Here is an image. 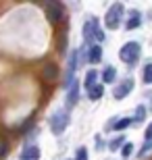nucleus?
Listing matches in <instances>:
<instances>
[{"label": "nucleus", "mask_w": 152, "mask_h": 160, "mask_svg": "<svg viewBox=\"0 0 152 160\" xmlns=\"http://www.w3.org/2000/svg\"><path fill=\"white\" fill-rule=\"evenodd\" d=\"M140 52L142 48L138 42H127V44H123V48L119 50V58L125 62V65H135L138 58H140Z\"/></svg>", "instance_id": "f257e3e1"}, {"label": "nucleus", "mask_w": 152, "mask_h": 160, "mask_svg": "<svg viewBox=\"0 0 152 160\" xmlns=\"http://www.w3.org/2000/svg\"><path fill=\"white\" fill-rule=\"evenodd\" d=\"M83 38H86L88 44H92V42H98L100 44V42L104 40V33L100 29V23L94 17H90L88 21H86V25H83Z\"/></svg>", "instance_id": "f03ea898"}, {"label": "nucleus", "mask_w": 152, "mask_h": 160, "mask_svg": "<svg viewBox=\"0 0 152 160\" xmlns=\"http://www.w3.org/2000/svg\"><path fill=\"white\" fill-rule=\"evenodd\" d=\"M67 125H69V112H67L65 108L54 110L52 117H50V129H52L54 135H60V133L67 129Z\"/></svg>", "instance_id": "7ed1b4c3"}, {"label": "nucleus", "mask_w": 152, "mask_h": 160, "mask_svg": "<svg viewBox=\"0 0 152 160\" xmlns=\"http://www.w3.org/2000/svg\"><path fill=\"white\" fill-rule=\"evenodd\" d=\"M121 17H123V4L117 2V4H113L108 8V12H106V19H104L106 27L108 29H117L119 25H121Z\"/></svg>", "instance_id": "20e7f679"}, {"label": "nucleus", "mask_w": 152, "mask_h": 160, "mask_svg": "<svg viewBox=\"0 0 152 160\" xmlns=\"http://www.w3.org/2000/svg\"><path fill=\"white\" fill-rule=\"evenodd\" d=\"M131 89H134V79H129V77L123 79L117 88L113 89V98H115V100H123V98H125V96H127Z\"/></svg>", "instance_id": "39448f33"}, {"label": "nucleus", "mask_w": 152, "mask_h": 160, "mask_svg": "<svg viewBox=\"0 0 152 160\" xmlns=\"http://www.w3.org/2000/svg\"><path fill=\"white\" fill-rule=\"evenodd\" d=\"M46 12H48V17H50L52 23H56V21L63 17V8H60L56 2H48V4H46Z\"/></svg>", "instance_id": "423d86ee"}, {"label": "nucleus", "mask_w": 152, "mask_h": 160, "mask_svg": "<svg viewBox=\"0 0 152 160\" xmlns=\"http://www.w3.org/2000/svg\"><path fill=\"white\" fill-rule=\"evenodd\" d=\"M77 89H79V85H77V81H71L69 88H67V98H69V106H75L77 104Z\"/></svg>", "instance_id": "0eeeda50"}, {"label": "nucleus", "mask_w": 152, "mask_h": 160, "mask_svg": "<svg viewBox=\"0 0 152 160\" xmlns=\"http://www.w3.org/2000/svg\"><path fill=\"white\" fill-rule=\"evenodd\" d=\"M38 158H40V148H38V146L25 148V152L21 154V160H38Z\"/></svg>", "instance_id": "6e6552de"}, {"label": "nucleus", "mask_w": 152, "mask_h": 160, "mask_svg": "<svg viewBox=\"0 0 152 160\" xmlns=\"http://www.w3.org/2000/svg\"><path fill=\"white\" fill-rule=\"evenodd\" d=\"M88 60L90 62H100L102 60V48H100V44H94L92 48H90V56H88Z\"/></svg>", "instance_id": "1a4fd4ad"}, {"label": "nucleus", "mask_w": 152, "mask_h": 160, "mask_svg": "<svg viewBox=\"0 0 152 160\" xmlns=\"http://www.w3.org/2000/svg\"><path fill=\"white\" fill-rule=\"evenodd\" d=\"M140 23H142L140 12H138V11H131V17L127 19V23H125V27H127V29H135V27H140Z\"/></svg>", "instance_id": "9d476101"}, {"label": "nucleus", "mask_w": 152, "mask_h": 160, "mask_svg": "<svg viewBox=\"0 0 152 160\" xmlns=\"http://www.w3.org/2000/svg\"><path fill=\"white\" fill-rule=\"evenodd\" d=\"M102 96H104V88H102V85H94L92 89H88V98L90 100H100V98H102Z\"/></svg>", "instance_id": "9b49d317"}, {"label": "nucleus", "mask_w": 152, "mask_h": 160, "mask_svg": "<svg viewBox=\"0 0 152 160\" xmlns=\"http://www.w3.org/2000/svg\"><path fill=\"white\" fill-rule=\"evenodd\" d=\"M117 79V71H115V67H106L104 73H102V81L104 83H113Z\"/></svg>", "instance_id": "f8f14e48"}, {"label": "nucleus", "mask_w": 152, "mask_h": 160, "mask_svg": "<svg viewBox=\"0 0 152 160\" xmlns=\"http://www.w3.org/2000/svg\"><path fill=\"white\" fill-rule=\"evenodd\" d=\"M96 79H98V73H96V71H88V75H86V83H83L86 89H92L94 85H98Z\"/></svg>", "instance_id": "ddd939ff"}, {"label": "nucleus", "mask_w": 152, "mask_h": 160, "mask_svg": "<svg viewBox=\"0 0 152 160\" xmlns=\"http://www.w3.org/2000/svg\"><path fill=\"white\" fill-rule=\"evenodd\" d=\"M75 67H77V52L71 54V58H69V69H67V81H71V77H73V71H75Z\"/></svg>", "instance_id": "4468645a"}, {"label": "nucleus", "mask_w": 152, "mask_h": 160, "mask_svg": "<svg viewBox=\"0 0 152 160\" xmlns=\"http://www.w3.org/2000/svg\"><path fill=\"white\" fill-rule=\"evenodd\" d=\"M44 75H46L50 81H54V79H56V75H59V71H56V67H54V65H48L46 69H44Z\"/></svg>", "instance_id": "2eb2a0df"}, {"label": "nucleus", "mask_w": 152, "mask_h": 160, "mask_svg": "<svg viewBox=\"0 0 152 160\" xmlns=\"http://www.w3.org/2000/svg\"><path fill=\"white\" fill-rule=\"evenodd\" d=\"M142 79H144V83H152V62H148V65L144 67V73H142Z\"/></svg>", "instance_id": "dca6fc26"}, {"label": "nucleus", "mask_w": 152, "mask_h": 160, "mask_svg": "<svg viewBox=\"0 0 152 160\" xmlns=\"http://www.w3.org/2000/svg\"><path fill=\"white\" fill-rule=\"evenodd\" d=\"M129 125H131V119H121V121L115 123V131H123L125 127H129Z\"/></svg>", "instance_id": "f3484780"}, {"label": "nucleus", "mask_w": 152, "mask_h": 160, "mask_svg": "<svg viewBox=\"0 0 152 160\" xmlns=\"http://www.w3.org/2000/svg\"><path fill=\"white\" fill-rule=\"evenodd\" d=\"M123 158H129V156L134 154V143H125V146H123Z\"/></svg>", "instance_id": "a211bd4d"}, {"label": "nucleus", "mask_w": 152, "mask_h": 160, "mask_svg": "<svg viewBox=\"0 0 152 160\" xmlns=\"http://www.w3.org/2000/svg\"><path fill=\"white\" fill-rule=\"evenodd\" d=\"M75 160H88V150L83 148V146H81L79 150H77V154H75Z\"/></svg>", "instance_id": "6ab92c4d"}, {"label": "nucleus", "mask_w": 152, "mask_h": 160, "mask_svg": "<svg viewBox=\"0 0 152 160\" xmlns=\"http://www.w3.org/2000/svg\"><path fill=\"white\" fill-rule=\"evenodd\" d=\"M119 146H125V143H123V137H117V139H113L108 148H111V150H117Z\"/></svg>", "instance_id": "aec40b11"}, {"label": "nucleus", "mask_w": 152, "mask_h": 160, "mask_svg": "<svg viewBox=\"0 0 152 160\" xmlns=\"http://www.w3.org/2000/svg\"><path fill=\"white\" fill-rule=\"evenodd\" d=\"M144 112H146V110H144V106H138V110H135V121H142V119H144Z\"/></svg>", "instance_id": "412c9836"}, {"label": "nucleus", "mask_w": 152, "mask_h": 160, "mask_svg": "<svg viewBox=\"0 0 152 160\" xmlns=\"http://www.w3.org/2000/svg\"><path fill=\"white\" fill-rule=\"evenodd\" d=\"M150 148H152V142H146V143H144V148L140 150V154H138V156H146V152H148Z\"/></svg>", "instance_id": "4be33fe9"}, {"label": "nucleus", "mask_w": 152, "mask_h": 160, "mask_svg": "<svg viewBox=\"0 0 152 160\" xmlns=\"http://www.w3.org/2000/svg\"><path fill=\"white\" fill-rule=\"evenodd\" d=\"M144 135H146V142H152V123L148 125V129H146V133H144Z\"/></svg>", "instance_id": "5701e85b"}]
</instances>
